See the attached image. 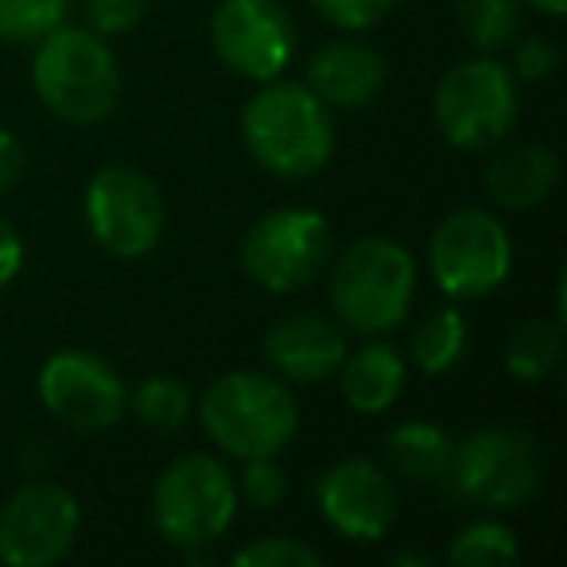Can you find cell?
Masks as SVG:
<instances>
[{"label":"cell","instance_id":"obj_1","mask_svg":"<svg viewBox=\"0 0 567 567\" xmlns=\"http://www.w3.org/2000/svg\"><path fill=\"white\" fill-rule=\"evenodd\" d=\"M241 141L265 172L308 179L334 156V117L303 82H260L241 110Z\"/></svg>","mask_w":567,"mask_h":567},{"label":"cell","instance_id":"obj_2","mask_svg":"<svg viewBox=\"0 0 567 567\" xmlns=\"http://www.w3.org/2000/svg\"><path fill=\"white\" fill-rule=\"evenodd\" d=\"M198 420L206 435L234 458L280 455L300 432V409L292 389L272 373H221L198 396Z\"/></svg>","mask_w":567,"mask_h":567},{"label":"cell","instance_id":"obj_3","mask_svg":"<svg viewBox=\"0 0 567 567\" xmlns=\"http://www.w3.org/2000/svg\"><path fill=\"white\" fill-rule=\"evenodd\" d=\"M416 300V260L393 237H358L334 257L331 308L347 331L385 334L409 319Z\"/></svg>","mask_w":567,"mask_h":567},{"label":"cell","instance_id":"obj_4","mask_svg":"<svg viewBox=\"0 0 567 567\" xmlns=\"http://www.w3.org/2000/svg\"><path fill=\"white\" fill-rule=\"evenodd\" d=\"M32 86L55 117L97 125L121 102V66L94 28L59 24L35 48Z\"/></svg>","mask_w":567,"mask_h":567},{"label":"cell","instance_id":"obj_5","mask_svg":"<svg viewBox=\"0 0 567 567\" xmlns=\"http://www.w3.org/2000/svg\"><path fill=\"white\" fill-rule=\"evenodd\" d=\"M237 517V482L214 455H179L152 486V525L172 548L203 559Z\"/></svg>","mask_w":567,"mask_h":567},{"label":"cell","instance_id":"obj_6","mask_svg":"<svg viewBox=\"0 0 567 567\" xmlns=\"http://www.w3.org/2000/svg\"><path fill=\"white\" fill-rule=\"evenodd\" d=\"M517 79L494 55L455 63L432 94V117L443 141L458 152H486L505 141L517 121Z\"/></svg>","mask_w":567,"mask_h":567},{"label":"cell","instance_id":"obj_7","mask_svg":"<svg viewBox=\"0 0 567 567\" xmlns=\"http://www.w3.org/2000/svg\"><path fill=\"white\" fill-rule=\"evenodd\" d=\"M334 257L331 221L311 206H280L265 214L241 241V268L272 296L300 292L327 272Z\"/></svg>","mask_w":567,"mask_h":567},{"label":"cell","instance_id":"obj_8","mask_svg":"<svg viewBox=\"0 0 567 567\" xmlns=\"http://www.w3.org/2000/svg\"><path fill=\"white\" fill-rule=\"evenodd\" d=\"M443 482L482 509H517L540 489V451L517 427H478L455 443Z\"/></svg>","mask_w":567,"mask_h":567},{"label":"cell","instance_id":"obj_9","mask_svg":"<svg viewBox=\"0 0 567 567\" xmlns=\"http://www.w3.org/2000/svg\"><path fill=\"white\" fill-rule=\"evenodd\" d=\"M427 268L451 300H486L509 280L513 241L509 229L486 210H451L427 241Z\"/></svg>","mask_w":567,"mask_h":567},{"label":"cell","instance_id":"obj_10","mask_svg":"<svg viewBox=\"0 0 567 567\" xmlns=\"http://www.w3.org/2000/svg\"><path fill=\"white\" fill-rule=\"evenodd\" d=\"M86 226L90 237L102 245L110 257L141 260L164 237V195L144 172L125 164L102 167L86 187Z\"/></svg>","mask_w":567,"mask_h":567},{"label":"cell","instance_id":"obj_11","mask_svg":"<svg viewBox=\"0 0 567 567\" xmlns=\"http://www.w3.org/2000/svg\"><path fill=\"white\" fill-rule=\"evenodd\" d=\"M40 404L71 432H105L128 412V385L90 350H55L35 378Z\"/></svg>","mask_w":567,"mask_h":567},{"label":"cell","instance_id":"obj_12","mask_svg":"<svg viewBox=\"0 0 567 567\" xmlns=\"http://www.w3.org/2000/svg\"><path fill=\"white\" fill-rule=\"evenodd\" d=\"M82 528L79 497L66 486L35 478L0 509V564L51 567L74 548Z\"/></svg>","mask_w":567,"mask_h":567},{"label":"cell","instance_id":"obj_13","mask_svg":"<svg viewBox=\"0 0 567 567\" xmlns=\"http://www.w3.org/2000/svg\"><path fill=\"white\" fill-rule=\"evenodd\" d=\"M210 48L241 79L272 82L296 55V24L280 0H221L210 17Z\"/></svg>","mask_w":567,"mask_h":567},{"label":"cell","instance_id":"obj_14","mask_svg":"<svg viewBox=\"0 0 567 567\" xmlns=\"http://www.w3.org/2000/svg\"><path fill=\"white\" fill-rule=\"evenodd\" d=\"M316 505L327 525L354 544H373L381 536H389L396 509H401L389 471L362 455L339 458V463L319 474Z\"/></svg>","mask_w":567,"mask_h":567},{"label":"cell","instance_id":"obj_15","mask_svg":"<svg viewBox=\"0 0 567 567\" xmlns=\"http://www.w3.org/2000/svg\"><path fill=\"white\" fill-rule=\"evenodd\" d=\"M347 327L339 319L316 316V311H296L280 316L265 331V362L280 381L296 385H316L339 373L347 358Z\"/></svg>","mask_w":567,"mask_h":567},{"label":"cell","instance_id":"obj_16","mask_svg":"<svg viewBox=\"0 0 567 567\" xmlns=\"http://www.w3.org/2000/svg\"><path fill=\"white\" fill-rule=\"evenodd\" d=\"M389 79L385 55L362 40H334L308 59L303 86L331 110H365Z\"/></svg>","mask_w":567,"mask_h":567},{"label":"cell","instance_id":"obj_17","mask_svg":"<svg viewBox=\"0 0 567 567\" xmlns=\"http://www.w3.org/2000/svg\"><path fill=\"white\" fill-rule=\"evenodd\" d=\"M334 378H339L342 401L350 409L362 412V416H381L401 401L404 381H409V362L389 342H362L358 350H347Z\"/></svg>","mask_w":567,"mask_h":567},{"label":"cell","instance_id":"obj_18","mask_svg":"<svg viewBox=\"0 0 567 567\" xmlns=\"http://www.w3.org/2000/svg\"><path fill=\"white\" fill-rule=\"evenodd\" d=\"M559 159L544 144H513L486 167V190L505 210H533L556 190Z\"/></svg>","mask_w":567,"mask_h":567},{"label":"cell","instance_id":"obj_19","mask_svg":"<svg viewBox=\"0 0 567 567\" xmlns=\"http://www.w3.org/2000/svg\"><path fill=\"white\" fill-rule=\"evenodd\" d=\"M455 440L440 424L404 420L385 435V466L409 482H443Z\"/></svg>","mask_w":567,"mask_h":567},{"label":"cell","instance_id":"obj_20","mask_svg":"<svg viewBox=\"0 0 567 567\" xmlns=\"http://www.w3.org/2000/svg\"><path fill=\"white\" fill-rule=\"evenodd\" d=\"M466 342H471V327H466L463 311L440 308L427 319H420V327L409 339V350H412V362H416L420 373L440 378V373H451L458 362H463Z\"/></svg>","mask_w":567,"mask_h":567},{"label":"cell","instance_id":"obj_21","mask_svg":"<svg viewBox=\"0 0 567 567\" xmlns=\"http://www.w3.org/2000/svg\"><path fill=\"white\" fill-rule=\"evenodd\" d=\"M559 350H564V334H559V319H525L505 342V370L525 385H540L551 378L559 365Z\"/></svg>","mask_w":567,"mask_h":567},{"label":"cell","instance_id":"obj_22","mask_svg":"<svg viewBox=\"0 0 567 567\" xmlns=\"http://www.w3.org/2000/svg\"><path fill=\"white\" fill-rule=\"evenodd\" d=\"M455 17L466 43L482 55H494L517 40L520 0H455Z\"/></svg>","mask_w":567,"mask_h":567},{"label":"cell","instance_id":"obj_23","mask_svg":"<svg viewBox=\"0 0 567 567\" xmlns=\"http://www.w3.org/2000/svg\"><path fill=\"white\" fill-rule=\"evenodd\" d=\"M128 404H133L136 420H141L144 427H152V432H175V427H183L190 420L195 396H190V389L183 385L179 378L152 373V378H144L141 385L133 389Z\"/></svg>","mask_w":567,"mask_h":567},{"label":"cell","instance_id":"obj_24","mask_svg":"<svg viewBox=\"0 0 567 567\" xmlns=\"http://www.w3.org/2000/svg\"><path fill=\"white\" fill-rule=\"evenodd\" d=\"M447 559L458 567H509L520 559V544L513 528L497 520H474L451 540Z\"/></svg>","mask_w":567,"mask_h":567},{"label":"cell","instance_id":"obj_25","mask_svg":"<svg viewBox=\"0 0 567 567\" xmlns=\"http://www.w3.org/2000/svg\"><path fill=\"white\" fill-rule=\"evenodd\" d=\"M71 0H0V40L40 43L59 24H66Z\"/></svg>","mask_w":567,"mask_h":567},{"label":"cell","instance_id":"obj_26","mask_svg":"<svg viewBox=\"0 0 567 567\" xmlns=\"http://www.w3.org/2000/svg\"><path fill=\"white\" fill-rule=\"evenodd\" d=\"M288 494V474L280 471L276 455L268 458H245V471L237 478V502L252 509H276Z\"/></svg>","mask_w":567,"mask_h":567},{"label":"cell","instance_id":"obj_27","mask_svg":"<svg viewBox=\"0 0 567 567\" xmlns=\"http://www.w3.org/2000/svg\"><path fill=\"white\" fill-rule=\"evenodd\" d=\"M237 567H319L323 556H319L311 544L296 540V536H268V540H257L249 548L234 551Z\"/></svg>","mask_w":567,"mask_h":567},{"label":"cell","instance_id":"obj_28","mask_svg":"<svg viewBox=\"0 0 567 567\" xmlns=\"http://www.w3.org/2000/svg\"><path fill=\"white\" fill-rule=\"evenodd\" d=\"M311 4L319 9V17L331 20L342 32H365L396 9V0H311Z\"/></svg>","mask_w":567,"mask_h":567},{"label":"cell","instance_id":"obj_29","mask_svg":"<svg viewBox=\"0 0 567 567\" xmlns=\"http://www.w3.org/2000/svg\"><path fill=\"white\" fill-rule=\"evenodd\" d=\"M148 12V0H86V20L97 35L133 32Z\"/></svg>","mask_w":567,"mask_h":567},{"label":"cell","instance_id":"obj_30","mask_svg":"<svg viewBox=\"0 0 567 567\" xmlns=\"http://www.w3.org/2000/svg\"><path fill=\"white\" fill-rule=\"evenodd\" d=\"M559 66V48L551 40H525L513 55V79L544 82Z\"/></svg>","mask_w":567,"mask_h":567},{"label":"cell","instance_id":"obj_31","mask_svg":"<svg viewBox=\"0 0 567 567\" xmlns=\"http://www.w3.org/2000/svg\"><path fill=\"white\" fill-rule=\"evenodd\" d=\"M24 175V144L12 128H0V198L9 195Z\"/></svg>","mask_w":567,"mask_h":567},{"label":"cell","instance_id":"obj_32","mask_svg":"<svg viewBox=\"0 0 567 567\" xmlns=\"http://www.w3.org/2000/svg\"><path fill=\"white\" fill-rule=\"evenodd\" d=\"M20 268H24V241L9 221L0 218V288H9L20 276Z\"/></svg>","mask_w":567,"mask_h":567},{"label":"cell","instance_id":"obj_33","mask_svg":"<svg viewBox=\"0 0 567 567\" xmlns=\"http://www.w3.org/2000/svg\"><path fill=\"white\" fill-rule=\"evenodd\" d=\"M528 4H536V9L548 12V17H564L567 12V0H528Z\"/></svg>","mask_w":567,"mask_h":567}]
</instances>
